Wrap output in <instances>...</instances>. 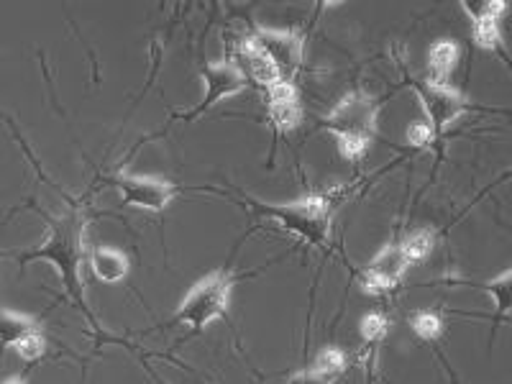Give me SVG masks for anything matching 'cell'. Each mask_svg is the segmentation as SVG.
<instances>
[{
    "label": "cell",
    "mask_w": 512,
    "mask_h": 384,
    "mask_svg": "<svg viewBox=\"0 0 512 384\" xmlns=\"http://www.w3.org/2000/svg\"><path fill=\"white\" fill-rule=\"evenodd\" d=\"M47 218V241L36 249L26 251L24 256H18L21 267L29 262H49L54 267V272L59 274L62 280L64 292L70 295L72 303L82 310V315L90 320V326L98 331V323H95V315L88 310L85 303V287H82L80 267L82 259H85V216H80L77 210L70 213H59V216Z\"/></svg>",
    "instance_id": "6da1fadb"
},
{
    "label": "cell",
    "mask_w": 512,
    "mask_h": 384,
    "mask_svg": "<svg viewBox=\"0 0 512 384\" xmlns=\"http://www.w3.org/2000/svg\"><path fill=\"white\" fill-rule=\"evenodd\" d=\"M13 351H16L18 356H21V361H26V364H34V361H39L41 356H44V351H47V338H44V333L34 331L29 333L26 338H21L16 346H13Z\"/></svg>",
    "instance_id": "44dd1931"
},
{
    "label": "cell",
    "mask_w": 512,
    "mask_h": 384,
    "mask_svg": "<svg viewBox=\"0 0 512 384\" xmlns=\"http://www.w3.org/2000/svg\"><path fill=\"white\" fill-rule=\"evenodd\" d=\"M410 328H413V333L418 338H423L428 344H436L443 333V318L431 313V310H420V313H415L410 318Z\"/></svg>",
    "instance_id": "ac0fdd59"
},
{
    "label": "cell",
    "mask_w": 512,
    "mask_h": 384,
    "mask_svg": "<svg viewBox=\"0 0 512 384\" xmlns=\"http://www.w3.org/2000/svg\"><path fill=\"white\" fill-rule=\"evenodd\" d=\"M466 13H469V21L474 26V41L477 47L484 52L500 54L505 59V49H502V31H500V18L502 11L507 8V3L502 0H474V3H461Z\"/></svg>",
    "instance_id": "30bf717a"
},
{
    "label": "cell",
    "mask_w": 512,
    "mask_h": 384,
    "mask_svg": "<svg viewBox=\"0 0 512 384\" xmlns=\"http://www.w3.org/2000/svg\"><path fill=\"white\" fill-rule=\"evenodd\" d=\"M0 121L6 123V126H8V131H11V134H13V139H16V141H18V144H21V149H24V152H26V157H29V162H31V164H34V167H36V169H39V164H36L34 154H31V149H29V146H26V141H24V136H21V131H18V128H16V126H13V121H11V118H8V116H6V113H3V111H0ZM39 172H41V169H39Z\"/></svg>",
    "instance_id": "cb8c5ba5"
},
{
    "label": "cell",
    "mask_w": 512,
    "mask_h": 384,
    "mask_svg": "<svg viewBox=\"0 0 512 384\" xmlns=\"http://www.w3.org/2000/svg\"><path fill=\"white\" fill-rule=\"evenodd\" d=\"M34 331H39V323L31 315L6 308L0 310V351L13 349L21 338H26Z\"/></svg>",
    "instance_id": "9a60e30c"
},
{
    "label": "cell",
    "mask_w": 512,
    "mask_h": 384,
    "mask_svg": "<svg viewBox=\"0 0 512 384\" xmlns=\"http://www.w3.org/2000/svg\"><path fill=\"white\" fill-rule=\"evenodd\" d=\"M454 285H469V287H479V290L487 292L492 300H495L497 305V323H505L507 315H510V287H512V272L510 269H505V272L497 277V280L487 282V285H482V282H464V280H451Z\"/></svg>",
    "instance_id": "2e32d148"
},
{
    "label": "cell",
    "mask_w": 512,
    "mask_h": 384,
    "mask_svg": "<svg viewBox=\"0 0 512 384\" xmlns=\"http://www.w3.org/2000/svg\"><path fill=\"white\" fill-rule=\"evenodd\" d=\"M108 185L116 187L121 192V200L131 208L139 210H152V213H159V210L167 208L175 195L180 192V187L172 185V182H164L159 177H136V175H121L111 177Z\"/></svg>",
    "instance_id": "52a82bcc"
},
{
    "label": "cell",
    "mask_w": 512,
    "mask_h": 384,
    "mask_svg": "<svg viewBox=\"0 0 512 384\" xmlns=\"http://www.w3.org/2000/svg\"><path fill=\"white\" fill-rule=\"evenodd\" d=\"M88 264L95 277L105 285H118L121 280H126L128 269H131L128 256L123 251L111 249V246H95L88 256Z\"/></svg>",
    "instance_id": "5bb4252c"
},
{
    "label": "cell",
    "mask_w": 512,
    "mask_h": 384,
    "mask_svg": "<svg viewBox=\"0 0 512 384\" xmlns=\"http://www.w3.org/2000/svg\"><path fill=\"white\" fill-rule=\"evenodd\" d=\"M438 359H441L443 369H446V372H448V379H451V384H459V382H456V374H454V369H451V364H448V361H446V359H443V356H441V354H438Z\"/></svg>",
    "instance_id": "d4e9b609"
},
{
    "label": "cell",
    "mask_w": 512,
    "mask_h": 384,
    "mask_svg": "<svg viewBox=\"0 0 512 384\" xmlns=\"http://www.w3.org/2000/svg\"><path fill=\"white\" fill-rule=\"evenodd\" d=\"M200 77H203L205 95L190 113L180 116L182 121H198L203 113H208L213 105H218L221 100L231 98V95L241 93L246 88V77L241 75L236 62H208L203 64L200 70Z\"/></svg>",
    "instance_id": "ba28073f"
},
{
    "label": "cell",
    "mask_w": 512,
    "mask_h": 384,
    "mask_svg": "<svg viewBox=\"0 0 512 384\" xmlns=\"http://www.w3.org/2000/svg\"><path fill=\"white\" fill-rule=\"evenodd\" d=\"M236 282H239V277L228 269L210 272L182 297L180 308L172 315L169 326H187L192 333L205 331L213 320L228 315L231 290Z\"/></svg>",
    "instance_id": "277c9868"
},
{
    "label": "cell",
    "mask_w": 512,
    "mask_h": 384,
    "mask_svg": "<svg viewBox=\"0 0 512 384\" xmlns=\"http://www.w3.org/2000/svg\"><path fill=\"white\" fill-rule=\"evenodd\" d=\"M359 331L367 344H382L384 338H387V333H390V320L382 313H369L361 318Z\"/></svg>",
    "instance_id": "ffe728a7"
},
{
    "label": "cell",
    "mask_w": 512,
    "mask_h": 384,
    "mask_svg": "<svg viewBox=\"0 0 512 384\" xmlns=\"http://www.w3.org/2000/svg\"><path fill=\"white\" fill-rule=\"evenodd\" d=\"M379 108H382V100L356 90L333 105V111L320 121V128L336 136L341 157L359 162L377 139Z\"/></svg>",
    "instance_id": "3957f363"
},
{
    "label": "cell",
    "mask_w": 512,
    "mask_h": 384,
    "mask_svg": "<svg viewBox=\"0 0 512 384\" xmlns=\"http://www.w3.org/2000/svg\"><path fill=\"white\" fill-rule=\"evenodd\" d=\"M3 384H26V382L21 377H13V379H6V382H3Z\"/></svg>",
    "instance_id": "484cf974"
},
{
    "label": "cell",
    "mask_w": 512,
    "mask_h": 384,
    "mask_svg": "<svg viewBox=\"0 0 512 384\" xmlns=\"http://www.w3.org/2000/svg\"><path fill=\"white\" fill-rule=\"evenodd\" d=\"M459 59L461 49L456 41H436L431 52H428V77H425V82L438 85V88H451V75L459 67Z\"/></svg>",
    "instance_id": "4fadbf2b"
},
{
    "label": "cell",
    "mask_w": 512,
    "mask_h": 384,
    "mask_svg": "<svg viewBox=\"0 0 512 384\" xmlns=\"http://www.w3.org/2000/svg\"><path fill=\"white\" fill-rule=\"evenodd\" d=\"M433 141H436V136H433V131L425 126V123H415V126L408 128V144L420 146V149H428Z\"/></svg>",
    "instance_id": "7402d4cb"
},
{
    "label": "cell",
    "mask_w": 512,
    "mask_h": 384,
    "mask_svg": "<svg viewBox=\"0 0 512 384\" xmlns=\"http://www.w3.org/2000/svg\"><path fill=\"white\" fill-rule=\"evenodd\" d=\"M408 267L410 264L402 254L400 244H387L367 267L359 269L356 280H359L361 290L369 292V295H382V292H390L400 285Z\"/></svg>",
    "instance_id": "9c48e42d"
},
{
    "label": "cell",
    "mask_w": 512,
    "mask_h": 384,
    "mask_svg": "<svg viewBox=\"0 0 512 384\" xmlns=\"http://www.w3.org/2000/svg\"><path fill=\"white\" fill-rule=\"evenodd\" d=\"M152 377H154V382H157V384H169V382H164L162 377H157V374H154V372H152Z\"/></svg>",
    "instance_id": "4316f807"
},
{
    "label": "cell",
    "mask_w": 512,
    "mask_h": 384,
    "mask_svg": "<svg viewBox=\"0 0 512 384\" xmlns=\"http://www.w3.org/2000/svg\"><path fill=\"white\" fill-rule=\"evenodd\" d=\"M290 384H336V379H331V377H323V374L313 372V369H305V372H297V374H292Z\"/></svg>",
    "instance_id": "603a6c76"
},
{
    "label": "cell",
    "mask_w": 512,
    "mask_h": 384,
    "mask_svg": "<svg viewBox=\"0 0 512 384\" xmlns=\"http://www.w3.org/2000/svg\"><path fill=\"white\" fill-rule=\"evenodd\" d=\"M341 190L323 192V195H308V198L292 200V203H262L256 198L233 200L241 208H249L254 216L267 218L282 231L292 233L303 244L328 249L331 244L333 208H336Z\"/></svg>",
    "instance_id": "7a4b0ae2"
},
{
    "label": "cell",
    "mask_w": 512,
    "mask_h": 384,
    "mask_svg": "<svg viewBox=\"0 0 512 384\" xmlns=\"http://www.w3.org/2000/svg\"><path fill=\"white\" fill-rule=\"evenodd\" d=\"M436 241L438 233L433 231V228H415V231H410L408 236L400 241V249L402 254H405V259H408V264H420L433 254Z\"/></svg>",
    "instance_id": "e0dca14e"
},
{
    "label": "cell",
    "mask_w": 512,
    "mask_h": 384,
    "mask_svg": "<svg viewBox=\"0 0 512 384\" xmlns=\"http://www.w3.org/2000/svg\"><path fill=\"white\" fill-rule=\"evenodd\" d=\"M236 57H239V64H236V67H239L241 75L249 77V80L256 82V85H259L262 90L274 88L277 82H285L280 77V72H277V67L269 62L267 54L256 47L249 36H246V39L239 44V49H236Z\"/></svg>",
    "instance_id": "7c38bea8"
},
{
    "label": "cell",
    "mask_w": 512,
    "mask_h": 384,
    "mask_svg": "<svg viewBox=\"0 0 512 384\" xmlns=\"http://www.w3.org/2000/svg\"><path fill=\"white\" fill-rule=\"evenodd\" d=\"M410 85H413L415 95H418V103L423 105V123L431 128L433 136H441L451 123L459 121L464 113H469L474 108L472 100L454 88H438V85H431V82L425 80H413Z\"/></svg>",
    "instance_id": "5b68a950"
},
{
    "label": "cell",
    "mask_w": 512,
    "mask_h": 384,
    "mask_svg": "<svg viewBox=\"0 0 512 384\" xmlns=\"http://www.w3.org/2000/svg\"><path fill=\"white\" fill-rule=\"evenodd\" d=\"M346 354L341 349H336V346H328V349L320 351L318 356H315L313 361V372L323 374V377H331V379H338V374L344 372L346 369Z\"/></svg>",
    "instance_id": "d6986e66"
},
{
    "label": "cell",
    "mask_w": 512,
    "mask_h": 384,
    "mask_svg": "<svg viewBox=\"0 0 512 384\" xmlns=\"http://www.w3.org/2000/svg\"><path fill=\"white\" fill-rule=\"evenodd\" d=\"M267 93V116L272 123L274 134H290L303 121V103L292 82H277Z\"/></svg>",
    "instance_id": "8fae6325"
},
{
    "label": "cell",
    "mask_w": 512,
    "mask_h": 384,
    "mask_svg": "<svg viewBox=\"0 0 512 384\" xmlns=\"http://www.w3.org/2000/svg\"><path fill=\"white\" fill-rule=\"evenodd\" d=\"M256 47L262 49L269 57V62L277 67L280 77L285 82H292L297 70L303 67L305 57V36L297 31H280V29H256L249 36Z\"/></svg>",
    "instance_id": "8992f818"
}]
</instances>
